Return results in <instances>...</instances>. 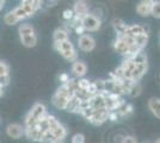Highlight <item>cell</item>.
<instances>
[{
  "label": "cell",
  "instance_id": "484cf974",
  "mask_svg": "<svg viewBox=\"0 0 160 143\" xmlns=\"http://www.w3.org/2000/svg\"><path fill=\"white\" fill-rule=\"evenodd\" d=\"M12 12H13L18 18L20 19V21H23V19H27V18H29V16H28L27 11L24 10V7L22 6V5H19V6L14 7L13 10H12Z\"/></svg>",
  "mask_w": 160,
  "mask_h": 143
},
{
  "label": "cell",
  "instance_id": "d4e9b609",
  "mask_svg": "<svg viewBox=\"0 0 160 143\" xmlns=\"http://www.w3.org/2000/svg\"><path fill=\"white\" fill-rule=\"evenodd\" d=\"M134 42H135V44L142 50V49L147 45V43H148V34H141V35H139V36H136V37L134 38Z\"/></svg>",
  "mask_w": 160,
  "mask_h": 143
},
{
  "label": "cell",
  "instance_id": "4dcf8cb0",
  "mask_svg": "<svg viewBox=\"0 0 160 143\" xmlns=\"http://www.w3.org/2000/svg\"><path fill=\"white\" fill-rule=\"evenodd\" d=\"M90 83H91V81H88L87 79H84V78H79V79H78V87H79L80 89L87 91Z\"/></svg>",
  "mask_w": 160,
  "mask_h": 143
},
{
  "label": "cell",
  "instance_id": "8992f818",
  "mask_svg": "<svg viewBox=\"0 0 160 143\" xmlns=\"http://www.w3.org/2000/svg\"><path fill=\"white\" fill-rule=\"evenodd\" d=\"M78 47L80 50L88 53V51H92L96 48V41L91 35L84 34L79 36V38H78Z\"/></svg>",
  "mask_w": 160,
  "mask_h": 143
},
{
  "label": "cell",
  "instance_id": "ba28073f",
  "mask_svg": "<svg viewBox=\"0 0 160 143\" xmlns=\"http://www.w3.org/2000/svg\"><path fill=\"white\" fill-rule=\"evenodd\" d=\"M24 136H27V138H29L30 141L40 142L42 136H43V132L36 125H33V126L24 128Z\"/></svg>",
  "mask_w": 160,
  "mask_h": 143
},
{
  "label": "cell",
  "instance_id": "5bb4252c",
  "mask_svg": "<svg viewBox=\"0 0 160 143\" xmlns=\"http://www.w3.org/2000/svg\"><path fill=\"white\" fill-rule=\"evenodd\" d=\"M153 2H154V0H141L140 4L136 6V13L142 16V17L149 16Z\"/></svg>",
  "mask_w": 160,
  "mask_h": 143
},
{
  "label": "cell",
  "instance_id": "9a60e30c",
  "mask_svg": "<svg viewBox=\"0 0 160 143\" xmlns=\"http://www.w3.org/2000/svg\"><path fill=\"white\" fill-rule=\"evenodd\" d=\"M147 68H148L147 63L135 64V67H134L133 72H132V75H130V79H132L133 81H139L141 78H142L143 75L146 74Z\"/></svg>",
  "mask_w": 160,
  "mask_h": 143
},
{
  "label": "cell",
  "instance_id": "1f68e13d",
  "mask_svg": "<svg viewBox=\"0 0 160 143\" xmlns=\"http://www.w3.org/2000/svg\"><path fill=\"white\" fill-rule=\"evenodd\" d=\"M10 74V66L5 61H0V75Z\"/></svg>",
  "mask_w": 160,
  "mask_h": 143
},
{
  "label": "cell",
  "instance_id": "83f0119b",
  "mask_svg": "<svg viewBox=\"0 0 160 143\" xmlns=\"http://www.w3.org/2000/svg\"><path fill=\"white\" fill-rule=\"evenodd\" d=\"M40 143H56V138H55V136L52 134V131L48 130V131H46V132L43 134V136L41 138Z\"/></svg>",
  "mask_w": 160,
  "mask_h": 143
},
{
  "label": "cell",
  "instance_id": "60d3db41",
  "mask_svg": "<svg viewBox=\"0 0 160 143\" xmlns=\"http://www.w3.org/2000/svg\"><path fill=\"white\" fill-rule=\"evenodd\" d=\"M2 95H4V87H1V86H0V98H1Z\"/></svg>",
  "mask_w": 160,
  "mask_h": 143
},
{
  "label": "cell",
  "instance_id": "6da1fadb",
  "mask_svg": "<svg viewBox=\"0 0 160 143\" xmlns=\"http://www.w3.org/2000/svg\"><path fill=\"white\" fill-rule=\"evenodd\" d=\"M46 113H47V107L44 104H42V102L33 104V106L30 109V111L28 112L25 118H24V128L36 125L37 121L42 118Z\"/></svg>",
  "mask_w": 160,
  "mask_h": 143
},
{
  "label": "cell",
  "instance_id": "d6986e66",
  "mask_svg": "<svg viewBox=\"0 0 160 143\" xmlns=\"http://www.w3.org/2000/svg\"><path fill=\"white\" fill-rule=\"evenodd\" d=\"M134 67H135V63L133 62V60L130 59H126L123 63L121 64V68L123 70V74H124V79H130V75L133 72Z\"/></svg>",
  "mask_w": 160,
  "mask_h": 143
},
{
  "label": "cell",
  "instance_id": "7402d4cb",
  "mask_svg": "<svg viewBox=\"0 0 160 143\" xmlns=\"http://www.w3.org/2000/svg\"><path fill=\"white\" fill-rule=\"evenodd\" d=\"M112 26H113V29H115L117 36H120V35L124 34V31H126V29H127V24L122 21V19H120V18H115L112 21Z\"/></svg>",
  "mask_w": 160,
  "mask_h": 143
},
{
  "label": "cell",
  "instance_id": "44dd1931",
  "mask_svg": "<svg viewBox=\"0 0 160 143\" xmlns=\"http://www.w3.org/2000/svg\"><path fill=\"white\" fill-rule=\"evenodd\" d=\"M18 34L19 36H28V35H35V27L29 23H23L18 26Z\"/></svg>",
  "mask_w": 160,
  "mask_h": 143
},
{
  "label": "cell",
  "instance_id": "3957f363",
  "mask_svg": "<svg viewBox=\"0 0 160 143\" xmlns=\"http://www.w3.org/2000/svg\"><path fill=\"white\" fill-rule=\"evenodd\" d=\"M69 97H72V95L69 93L67 86L65 83H61V86L55 91V93L52 97V104H53L56 109L65 110Z\"/></svg>",
  "mask_w": 160,
  "mask_h": 143
},
{
  "label": "cell",
  "instance_id": "277c9868",
  "mask_svg": "<svg viewBox=\"0 0 160 143\" xmlns=\"http://www.w3.org/2000/svg\"><path fill=\"white\" fill-rule=\"evenodd\" d=\"M82 26L86 31L90 32H94L98 31L102 26V21L97 16H94L92 13L86 14L85 17H82Z\"/></svg>",
  "mask_w": 160,
  "mask_h": 143
},
{
  "label": "cell",
  "instance_id": "f35d334b",
  "mask_svg": "<svg viewBox=\"0 0 160 143\" xmlns=\"http://www.w3.org/2000/svg\"><path fill=\"white\" fill-rule=\"evenodd\" d=\"M69 79H71V78H69V75L67 74V73H61V74L59 75V80H60L61 83H66Z\"/></svg>",
  "mask_w": 160,
  "mask_h": 143
},
{
  "label": "cell",
  "instance_id": "7a4b0ae2",
  "mask_svg": "<svg viewBox=\"0 0 160 143\" xmlns=\"http://www.w3.org/2000/svg\"><path fill=\"white\" fill-rule=\"evenodd\" d=\"M54 49L63 59H66L67 61H77L78 54H77V50H75V48H74V45L72 44V42L69 41V40H66V41L62 42H54Z\"/></svg>",
  "mask_w": 160,
  "mask_h": 143
},
{
  "label": "cell",
  "instance_id": "cb8c5ba5",
  "mask_svg": "<svg viewBox=\"0 0 160 143\" xmlns=\"http://www.w3.org/2000/svg\"><path fill=\"white\" fill-rule=\"evenodd\" d=\"M141 92H142V87H141V85L139 81L133 82V85L130 86V88L128 89V94L130 95L132 98L139 97V95L141 94Z\"/></svg>",
  "mask_w": 160,
  "mask_h": 143
},
{
  "label": "cell",
  "instance_id": "5b68a950",
  "mask_svg": "<svg viewBox=\"0 0 160 143\" xmlns=\"http://www.w3.org/2000/svg\"><path fill=\"white\" fill-rule=\"evenodd\" d=\"M108 115H109V111L105 107H102V109H93V112L90 117L88 122L91 123L92 125L96 126H99L103 123H105L108 121Z\"/></svg>",
  "mask_w": 160,
  "mask_h": 143
},
{
  "label": "cell",
  "instance_id": "d6a6232c",
  "mask_svg": "<svg viewBox=\"0 0 160 143\" xmlns=\"http://www.w3.org/2000/svg\"><path fill=\"white\" fill-rule=\"evenodd\" d=\"M93 85L97 89V93L104 92V80H96V81H93Z\"/></svg>",
  "mask_w": 160,
  "mask_h": 143
},
{
  "label": "cell",
  "instance_id": "f546056e",
  "mask_svg": "<svg viewBox=\"0 0 160 143\" xmlns=\"http://www.w3.org/2000/svg\"><path fill=\"white\" fill-rule=\"evenodd\" d=\"M74 16H75V14H74V11L72 10V8H66V10L62 12V18H63V21H72Z\"/></svg>",
  "mask_w": 160,
  "mask_h": 143
},
{
  "label": "cell",
  "instance_id": "4fadbf2b",
  "mask_svg": "<svg viewBox=\"0 0 160 143\" xmlns=\"http://www.w3.org/2000/svg\"><path fill=\"white\" fill-rule=\"evenodd\" d=\"M72 73H73L78 79H79V78H84L87 73L86 63L82 61H79V60L74 61L73 64H72Z\"/></svg>",
  "mask_w": 160,
  "mask_h": 143
},
{
  "label": "cell",
  "instance_id": "74e56055",
  "mask_svg": "<svg viewBox=\"0 0 160 143\" xmlns=\"http://www.w3.org/2000/svg\"><path fill=\"white\" fill-rule=\"evenodd\" d=\"M121 143H138V141L134 136H124Z\"/></svg>",
  "mask_w": 160,
  "mask_h": 143
},
{
  "label": "cell",
  "instance_id": "e0dca14e",
  "mask_svg": "<svg viewBox=\"0 0 160 143\" xmlns=\"http://www.w3.org/2000/svg\"><path fill=\"white\" fill-rule=\"evenodd\" d=\"M79 106H80V100L75 95H72V97H69L65 110L68 111V112H72V113H78Z\"/></svg>",
  "mask_w": 160,
  "mask_h": 143
},
{
  "label": "cell",
  "instance_id": "836d02e7",
  "mask_svg": "<svg viewBox=\"0 0 160 143\" xmlns=\"http://www.w3.org/2000/svg\"><path fill=\"white\" fill-rule=\"evenodd\" d=\"M121 118V116L118 115L117 111H109V115H108V119L111 121V122H116Z\"/></svg>",
  "mask_w": 160,
  "mask_h": 143
},
{
  "label": "cell",
  "instance_id": "f1b7e54d",
  "mask_svg": "<svg viewBox=\"0 0 160 143\" xmlns=\"http://www.w3.org/2000/svg\"><path fill=\"white\" fill-rule=\"evenodd\" d=\"M151 16L160 19V1L154 0V2L152 4V8H151Z\"/></svg>",
  "mask_w": 160,
  "mask_h": 143
},
{
  "label": "cell",
  "instance_id": "d590c367",
  "mask_svg": "<svg viewBox=\"0 0 160 143\" xmlns=\"http://www.w3.org/2000/svg\"><path fill=\"white\" fill-rule=\"evenodd\" d=\"M72 143H85V136L82 134H75L72 137Z\"/></svg>",
  "mask_w": 160,
  "mask_h": 143
},
{
  "label": "cell",
  "instance_id": "ac0fdd59",
  "mask_svg": "<svg viewBox=\"0 0 160 143\" xmlns=\"http://www.w3.org/2000/svg\"><path fill=\"white\" fill-rule=\"evenodd\" d=\"M54 42H62L69 40V35H68V30L65 27H58L53 34Z\"/></svg>",
  "mask_w": 160,
  "mask_h": 143
},
{
  "label": "cell",
  "instance_id": "2e32d148",
  "mask_svg": "<svg viewBox=\"0 0 160 143\" xmlns=\"http://www.w3.org/2000/svg\"><path fill=\"white\" fill-rule=\"evenodd\" d=\"M20 43L27 48H33L36 47L38 38H37V35H28V36H19Z\"/></svg>",
  "mask_w": 160,
  "mask_h": 143
},
{
  "label": "cell",
  "instance_id": "7bdbcfd3",
  "mask_svg": "<svg viewBox=\"0 0 160 143\" xmlns=\"http://www.w3.org/2000/svg\"><path fill=\"white\" fill-rule=\"evenodd\" d=\"M0 124H1V118H0Z\"/></svg>",
  "mask_w": 160,
  "mask_h": 143
},
{
  "label": "cell",
  "instance_id": "ab89813d",
  "mask_svg": "<svg viewBox=\"0 0 160 143\" xmlns=\"http://www.w3.org/2000/svg\"><path fill=\"white\" fill-rule=\"evenodd\" d=\"M33 2V0H22V4H28V5H31Z\"/></svg>",
  "mask_w": 160,
  "mask_h": 143
},
{
  "label": "cell",
  "instance_id": "9c48e42d",
  "mask_svg": "<svg viewBox=\"0 0 160 143\" xmlns=\"http://www.w3.org/2000/svg\"><path fill=\"white\" fill-rule=\"evenodd\" d=\"M72 10L74 11V14L79 16L81 18L90 13V8H88V5H87V2L85 0H77L74 2Z\"/></svg>",
  "mask_w": 160,
  "mask_h": 143
},
{
  "label": "cell",
  "instance_id": "4316f807",
  "mask_svg": "<svg viewBox=\"0 0 160 143\" xmlns=\"http://www.w3.org/2000/svg\"><path fill=\"white\" fill-rule=\"evenodd\" d=\"M130 60H133V62L135 64H141V63H147V56L145 53H142V50L139 51L138 54H135L130 59Z\"/></svg>",
  "mask_w": 160,
  "mask_h": 143
},
{
  "label": "cell",
  "instance_id": "e575fe53",
  "mask_svg": "<svg viewBox=\"0 0 160 143\" xmlns=\"http://www.w3.org/2000/svg\"><path fill=\"white\" fill-rule=\"evenodd\" d=\"M8 83H10V74L0 75V86L6 87Z\"/></svg>",
  "mask_w": 160,
  "mask_h": 143
},
{
  "label": "cell",
  "instance_id": "ffe728a7",
  "mask_svg": "<svg viewBox=\"0 0 160 143\" xmlns=\"http://www.w3.org/2000/svg\"><path fill=\"white\" fill-rule=\"evenodd\" d=\"M148 107L151 110V112L158 119H160V99L158 98H151L148 100Z\"/></svg>",
  "mask_w": 160,
  "mask_h": 143
},
{
  "label": "cell",
  "instance_id": "b9f144b4",
  "mask_svg": "<svg viewBox=\"0 0 160 143\" xmlns=\"http://www.w3.org/2000/svg\"><path fill=\"white\" fill-rule=\"evenodd\" d=\"M155 143H160V138H159V140H158V141H157Z\"/></svg>",
  "mask_w": 160,
  "mask_h": 143
},
{
  "label": "cell",
  "instance_id": "7c38bea8",
  "mask_svg": "<svg viewBox=\"0 0 160 143\" xmlns=\"http://www.w3.org/2000/svg\"><path fill=\"white\" fill-rule=\"evenodd\" d=\"M113 49H115V51L116 53H118L121 55H124L128 53V50H129V45L127 44V42L124 40V37L120 35V36H117V38L113 42Z\"/></svg>",
  "mask_w": 160,
  "mask_h": 143
},
{
  "label": "cell",
  "instance_id": "30bf717a",
  "mask_svg": "<svg viewBox=\"0 0 160 143\" xmlns=\"http://www.w3.org/2000/svg\"><path fill=\"white\" fill-rule=\"evenodd\" d=\"M88 104L92 109H102L105 107V92L103 93H97V94L92 95L88 99Z\"/></svg>",
  "mask_w": 160,
  "mask_h": 143
},
{
  "label": "cell",
  "instance_id": "8fae6325",
  "mask_svg": "<svg viewBox=\"0 0 160 143\" xmlns=\"http://www.w3.org/2000/svg\"><path fill=\"white\" fill-rule=\"evenodd\" d=\"M141 34H148L146 30V27L140 24H134V25H127V29L124 31V36H129L135 38L136 36H139Z\"/></svg>",
  "mask_w": 160,
  "mask_h": 143
},
{
  "label": "cell",
  "instance_id": "603a6c76",
  "mask_svg": "<svg viewBox=\"0 0 160 143\" xmlns=\"http://www.w3.org/2000/svg\"><path fill=\"white\" fill-rule=\"evenodd\" d=\"M19 21H20V19L12 12V11L7 12V13L4 16V23H5L6 25H8V26L16 25V24H18Z\"/></svg>",
  "mask_w": 160,
  "mask_h": 143
},
{
  "label": "cell",
  "instance_id": "8d00e7d4",
  "mask_svg": "<svg viewBox=\"0 0 160 143\" xmlns=\"http://www.w3.org/2000/svg\"><path fill=\"white\" fill-rule=\"evenodd\" d=\"M74 32L77 35H79V36H81V35L86 34V30L84 29V26H82V24H80V25H77L75 27H73Z\"/></svg>",
  "mask_w": 160,
  "mask_h": 143
},
{
  "label": "cell",
  "instance_id": "52a82bcc",
  "mask_svg": "<svg viewBox=\"0 0 160 143\" xmlns=\"http://www.w3.org/2000/svg\"><path fill=\"white\" fill-rule=\"evenodd\" d=\"M6 134L8 137L13 138V140H18L24 136V125L18 124V123H12L8 124L6 126Z\"/></svg>",
  "mask_w": 160,
  "mask_h": 143
}]
</instances>
